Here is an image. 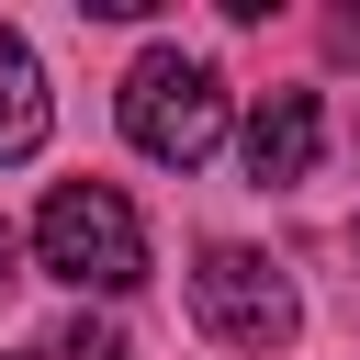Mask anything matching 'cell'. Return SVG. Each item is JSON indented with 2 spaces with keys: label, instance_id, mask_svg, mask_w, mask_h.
Masks as SVG:
<instances>
[{
  "label": "cell",
  "instance_id": "6da1fadb",
  "mask_svg": "<svg viewBox=\"0 0 360 360\" xmlns=\"http://www.w3.org/2000/svg\"><path fill=\"white\" fill-rule=\"evenodd\" d=\"M225 124H236V101H225V79H214L202 56L146 45V56L124 68V135H135V158H158V169H202V158L225 146Z\"/></svg>",
  "mask_w": 360,
  "mask_h": 360
},
{
  "label": "cell",
  "instance_id": "7a4b0ae2",
  "mask_svg": "<svg viewBox=\"0 0 360 360\" xmlns=\"http://www.w3.org/2000/svg\"><path fill=\"white\" fill-rule=\"evenodd\" d=\"M34 270L79 281V292H135L146 281V225L112 180H56L34 202Z\"/></svg>",
  "mask_w": 360,
  "mask_h": 360
},
{
  "label": "cell",
  "instance_id": "3957f363",
  "mask_svg": "<svg viewBox=\"0 0 360 360\" xmlns=\"http://www.w3.org/2000/svg\"><path fill=\"white\" fill-rule=\"evenodd\" d=\"M191 326L225 338V349H248V360H270V349L304 338V292H292V270H281L270 248L214 236V248L191 259Z\"/></svg>",
  "mask_w": 360,
  "mask_h": 360
},
{
  "label": "cell",
  "instance_id": "277c9868",
  "mask_svg": "<svg viewBox=\"0 0 360 360\" xmlns=\"http://www.w3.org/2000/svg\"><path fill=\"white\" fill-rule=\"evenodd\" d=\"M315 158H326L315 90H270V101L248 112V180H259V191H292V180H315Z\"/></svg>",
  "mask_w": 360,
  "mask_h": 360
},
{
  "label": "cell",
  "instance_id": "5b68a950",
  "mask_svg": "<svg viewBox=\"0 0 360 360\" xmlns=\"http://www.w3.org/2000/svg\"><path fill=\"white\" fill-rule=\"evenodd\" d=\"M45 124H56V101H45V68H34V45L0 22V169H22V158L45 146Z\"/></svg>",
  "mask_w": 360,
  "mask_h": 360
},
{
  "label": "cell",
  "instance_id": "8992f818",
  "mask_svg": "<svg viewBox=\"0 0 360 360\" xmlns=\"http://www.w3.org/2000/svg\"><path fill=\"white\" fill-rule=\"evenodd\" d=\"M34 360H135V338H124L112 315H79V326H56V338H34Z\"/></svg>",
  "mask_w": 360,
  "mask_h": 360
},
{
  "label": "cell",
  "instance_id": "52a82bcc",
  "mask_svg": "<svg viewBox=\"0 0 360 360\" xmlns=\"http://www.w3.org/2000/svg\"><path fill=\"white\" fill-rule=\"evenodd\" d=\"M22 259H34V225H0V304L22 292Z\"/></svg>",
  "mask_w": 360,
  "mask_h": 360
},
{
  "label": "cell",
  "instance_id": "ba28073f",
  "mask_svg": "<svg viewBox=\"0 0 360 360\" xmlns=\"http://www.w3.org/2000/svg\"><path fill=\"white\" fill-rule=\"evenodd\" d=\"M349 259H360V236H349Z\"/></svg>",
  "mask_w": 360,
  "mask_h": 360
}]
</instances>
